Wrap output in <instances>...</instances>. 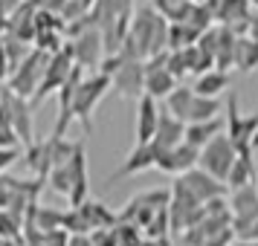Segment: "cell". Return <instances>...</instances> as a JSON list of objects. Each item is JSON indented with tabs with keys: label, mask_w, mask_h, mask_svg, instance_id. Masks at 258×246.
Instances as JSON below:
<instances>
[{
	"label": "cell",
	"mask_w": 258,
	"mask_h": 246,
	"mask_svg": "<svg viewBox=\"0 0 258 246\" xmlns=\"http://www.w3.org/2000/svg\"><path fill=\"white\" fill-rule=\"evenodd\" d=\"M168 29H171V21L160 9H154V3L151 6H140L134 12L128 35H125L122 55L148 61L154 55L165 52L168 49Z\"/></svg>",
	"instance_id": "6da1fadb"
},
{
	"label": "cell",
	"mask_w": 258,
	"mask_h": 246,
	"mask_svg": "<svg viewBox=\"0 0 258 246\" xmlns=\"http://www.w3.org/2000/svg\"><path fill=\"white\" fill-rule=\"evenodd\" d=\"M113 90V78L96 70L93 75L84 72L79 87H76V99H73V110H76V122H82L84 133H93V113L99 102Z\"/></svg>",
	"instance_id": "7a4b0ae2"
},
{
	"label": "cell",
	"mask_w": 258,
	"mask_h": 246,
	"mask_svg": "<svg viewBox=\"0 0 258 246\" xmlns=\"http://www.w3.org/2000/svg\"><path fill=\"white\" fill-rule=\"evenodd\" d=\"M49 58H52V52H47V49H41V47H32L26 52V58L12 70L6 87H9L12 93L24 96V99H32V96L38 93L41 81H44V72H47Z\"/></svg>",
	"instance_id": "3957f363"
},
{
	"label": "cell",
	"mask_w": 258,
	"mask_h": 246,
	"mask_svg": "<svg viewBox=\"0 0 258 246\" xmlns=\"http://www.w3.org/2000/svg\"><path fill=\"white\" fill-rule=\"evenodd\" d=\"M203 211V200L186 186L183 177H174L171 183V200H168V217H171V232L183 234L188 226H195Z\"/></svg>",
	"instance_id": "277c9868"
},
{
	"label": "cell",
	"mask_w": 258,
	"mask_h": 246,
	"mask_svg": "<svg viewBox=\"0 0 258 246\" xmlns=\"http://www.w3.org/2000/svg\"><path fill=\"white\" fill-rule=\"evenodd\" d=\"M235 156H238V145L232 142V136H229V133H218L215 139H209L200 148V162L198 165L203 171H209L212 177H218V180L226 183Z\"/></svg>",
	"instance_id": "5b68a950"
},
{
	"label": "cell",
	"mask_w": 258,
	"mask_h": 246,
	"mask_svg": "<svg viewBox=\"0 0 258 246\" xmlns=\"http://www.w3.org/2000/svg\"><path fill=\"white\" fill-rule=\"evenodd\" d=\"M73 70H76V55H73V44L67 41V47L58 49V52H52V58H49L47 64V72H44V81H41V87H38V93L29 99L32 105H38V102H44L47 96L58 93L64 84L70 81Z\"/></svg>",
	"instance_id": "8992f818"
},
{
	"label": "cell",
	"mask_w": 258,
	"mask_h": 246,
	"mask_svg": "<svg viewBox=\"0 0 258 246\" xmlns=\"http://www.w3.org/2000/svg\"><path fill=\"white\" fill-rule=\"evenodd\" d=\"M70 44H73V55H76V67H82V70H99V64L107 55L102 26L82 29L79 35L70 38Z\"/></svg>",
	"instance_id": "52a82bcc"
},
{
	"label": "cell",
	"mask_w": 258,
	"mask_h": 246,
	"mask_svg": "<svg viewBox=\"0 0 258 246\" xmlns=\"http://www.w3.org/2000/svg\"><path fill=\"white\" fill-rule=\"evenodd\" d=\"M110 78H113V93L119 99L137 102V99L145 96V61L122 55V64L116 67V72Z\"/></svg>",
	"instance_id": "ba28073f"
},
{
	"label": "cell",
	"mask_w": 258,
	"mask_h": 246,
	"mask_svg": "<svg viewBox=\"0 0 258 246\" xmlns=\"http://www.w3.org/2000/svg\"><path fill=\"white\" fill-rule=\"evenodd\" d=\"M177 84H180V78L168 70V49L145 61V93L148 96H154V99H165Z\"/></svg>",
	"instance_id": "9c48e42d"
},
{
	"label": "cell",
	"mask_w": 258,
	"mask_h": 246,
	"mask_svg": "<svg viewBox=\"0 0 258 246\" xmlns=\"http://www.w3.org/2000/svg\"><path fill=\"white\" fill-rule=\"evenodd\" d=\"M229 209H232V223H235V229H238V234H244L258 220V186L255 183L232 188Z\"/></svg>",
	"instance_id": "30bf717a"
},
{
	"label": "cell",
	"mask_w": 258,
	"mask_h": 246,
	"mask_svg": "<svg viewBox=\"0 0 258 246\" xmlns=\"http://www.w3.org/2000/svg\"><path fill=\"white\" fill-rule=\"evenodd\" d=\"M160 153H163V148H160L157 142H134L131 153L122 159L119 171L110 177V183H113V180H122V177H134V174H142V171H151V168H157V162H160Z\"/></svg>",
	"instance_id": "8fae6325"
},
{
	"label": "cell",
	"mask_w": 258,
	"mask_h": 246,
	"mask_svg": "<svg viewBox=\"0 0 258 246\" xmlns=\"http://www.w3.org/2000/svg\"><path fill=\"white\" fill-rule=\"evenodd\" d=\"M198 162H200V148L183 139L180 145H174V148H163L160 162H157V171L177 177V174H186L191 168H198Z\"/></svg>",
	"instance_id": "7c38bea8"
},
{
	"label": "cell",
	"mask_w": 258,
	"mask_h": 246,
	"mask_svg": "<svg viewBox=\"0 0 258 246\" xmlns=\"http://www.w3.org/2000/svg\"><path fill=\"white\" fill-rule=\"evenodd\" d=\"M226 113H229V116H226V133L232 136V142L238 148H249V142H252V136H255V130H258V113L244 116V113L238 110V99H235V96H229Z\"/></svg>",
	"instance_id": "4fadbf2b"
},
{
	"label": "cell",
	"mask_w": 258,
	"mask_h": 246,
	"mask_svg": "<svg viewBox=\"0 0 258 246\" xmlns=\"http://www.w3.org/2000/svg\"><path fill=\"white\" fill-rule=\"evenodd\" d=\"M160 107H157V99L154 96H142L137 99V119H134V142H151L157 136V128H160Z\"/></svg>",
	"instance_id": "5bb4252c"
},
{
	"label": "cell",
	"mask_w": 258,
	"mask_h": 246,
	"mask_svg": "<svg viewBox=\"0 0 258 246\" xmlns=\"http://www.w3.org/2000/svg\"><path fill=\"white\" fill-rule=\"evenodd\" d=\"M3 99H6V105H9L15 130H18L21 142H24V148H26V145H32V142H35V130H32V102H29V99H24V96L12 93L9 87H6Z\"/></svg>",
	"instance_id": "9a60e30c"
},
{
	"label": "cell",
	"mask_w": 258,
	"mask_h": 246,
	"mask_svg": "<svg viewBox=\"0 0 258 246\" xmlns=\"http://www.w3.org/2000/svg\"><path fill=\"white\" fill-rule=\"evenodd\" d=\"M186 180V186L198 194L203 203L206 200H215V197H226V191H229V186L223 183V180H218V177H212L209 171H203V168H191V171H186V174H177Z\"/></svg>",
	"instance_id": "2e32d148"
},
{
	"label": "cell",
	"mask_w": 258,
	"mask_h": 246,
	"mask_svg": "<svg viewBox=\"0 0 258 246\" xmlns=\"http://www.w3.org/2000/svg\"><path fill=\"white\" fill-rule=\"evenodd\" d=\"M249 9H252L249 0H221L218 9H215V24L232 26L238 35H246V24H249V18H252Z\"/></svg>",
	"instance_id": "e0dca14e"
},
{
	"label": "cell",
	"mask_w": 258,
	"mask_h": 246,
	"mask_svg": "<svg viewBox=\"0 0 258 246\" xmlns=\"http://www.w3.org/2000/svg\"><path fill=\"white\" fill-rule=\"evenodd\" d=\"M90 197V174H87V153H84V142H76L73 151V188H70V206H82Z\"/></svg>",
	"instance_id": "ac0fdd59"
},
{
	"label": "cell",
	"mask_w": 258,
	"mask_h": 246,
	"mask_svg": "<svg viewBox=\"0 0 258 246\" xmlns=\"http://www.w3.org/2000/svg\"><path fill=\"white\" fill-rule=\"evenodd\" d=\"M186 139V122L183 119H177L174 113H168L163 110L160 113V128H157V136L151 142H157L160 148H174L180 142Z\"/></svg>",
	"instance_id": "d6986e66"
},
{
	"label": "cell",
	"mask_w": 258,
	"mask_h": 246,
	"mask_svg": "<svg viewBox=\"0 0 258 246\" xmlns=\"http://www.w3.org/2000/svg\"><path fill=\"white\" fill-rule=\"evenodd\" d=\"M252 148H238V156H235L232 168H229V177H226V186L229 191L241 186H249L255 183V165H252Z\"/></svg>",
	"instance_id": "ffe728a7"
},
{
	"label": "cell",
	"mask_w": 258,
	"mask_h": 246,
	"mask_svg": "<svg viewBox=\"0 0 258 246\" xmlns=\"http://www.w3.org/2000/svg\"><path fill=\"white\" fill-rule=\"evenodd\" d=\"M229 81H232L229 78V70H218L215 67V70H206V72H200V75H195V84L191 87L200 96H215L218 99L223 90H229Z\"/></svg>",
	"instance_id": "44dd1931"
},
{
	"label": "cell",
	"mask_w": 258,
	"mask_h": 246,
	"mask_svg": "<svg viewBox=\"0 0 258 246\" xmlns=\"http://www.w3.org/2000/svg\"><path fill=\"white\" fill-rule=\"evenodd\" d=\"M79 209L84 211V217L90 223V229H110V226H116L119 223V214L116 211H110L105 203H99V200H84Z\"/></svg>",
	"instance_id": "7402d4cb"
},
{
	"label": "cell",
	"mask_w": 258,
	"mask_h": 246,
	"mask_svg": "<svg viewBox=\"0 0 258 246\" xmlns=\"http://www.w3.org/2000/svg\"><path fill=\"white\" fill-rule=\"evenodd\" d=\"M195 87H186V84H177L171 93L165 96V110L174 113L177 119L188 122V110H191V102H195Z\"/></svg>",
	"instance_id": "603a6c76"
},
{
	"label": "cell",
	"mask_w": 258,
	"mask_h": 246,
	"mask_svg": "<svg viewBox=\"0 0 258 246\" xmlns=\"http://www.w3.org/2000/svg\"><path fill=\"white\" fill-rule=\"evenodd\" d=\"M218 133H223L221 116L206 119V122H191V125H186V142L198 145V148H203V145H206L209 139H215Z\"/></svg>",
	"instance_id": "cb8c5ba5"
},
{
	"label": "cell",
	"mask_w": 258,
	"mask_h": 246,
	"mask_svg": "<svg viewBox=\"0 0 258 246\" xmlns=\"http://www.w3.org/2000/svg\"><path fill=\"white\" fill-rule=\"evenodd\" d=\"M258 67V41L249 35L238 38V47H235V70L238 72H249Z\"/></svg>",
	"instance_id": "d4e9b609"
},
{
	"label": "cell",
	"mask_w": 258,
	"mask_h": 246,
	"mask_svg": "<svg viewBox=\"0 0 258 246\" xmlns=\"http://www.w3.org/2000/svg\"><path fill=\"white\" fill-rule=\"evenodd\" d=\"M203 35L198 26L183 24V21H171V29H168V49H183L198 44V38Z\"/></svg>",
	"instance_id": "484cf974"
},
{
	"label": "cell",
	"mask_w": 258,
	"mask_h": 246,
	"mask_svg": "<svg viewBox=\"0 0 258 246\" xmlns=\"http://www.w3.org/2000/svg\"><path fill=\"white\" fill-rule=\"evenodd\" d=\"M221 113V99H215V96H200L195 93V102H191V110H188V122H206V119H215Z\"/></svg>",
	"instance_id": "4316f807"
},
{
	"label": "cell",
	"mask_w": 258,
	"mask_h": 246,
	"mask_svg": "<svg viewBox=\"0 0 258 246\" xmlns=\"http://www.w3.org/2000/svg\"><path fill=\"white\" fill-rule=\"evenodd\" d=\"M0 145H6V148H21L24 145L21 136H18V130H15V122H12V113H9L6 99H0Z\"/></svg>",
	"instance_id": "83f0119b"
},
{
	"label": "cell",
	"mask_w": 258,
	"mask_h": 246,
	"mask_svg": "<svg viewBox=\"0 0 258 246\" xmlns=\"http://www.w3.org/2000/svg\"><path fill=\"white\" fill-rule=\"evenodd\" d=\"M64 229L70 234L76 232H93L90 229V223H87V217H84V211L79 209V206H70V209L64 211Z\"/></svg>",
	"instance_id": "f1b7e54d"
},
{
	"label": "cell",
	"mask_w": 258,
	"mask_h": 246,
	"mask_svg": "<svg viewBox=\"0 0 258 246\" xmlns=\"http://www.w3.org/2000/svg\"><path fill=\"white\" fill-rule=\"evenodd\" d=\"M151 3H154V9H160L168 21H174L177 15L183 12V6H186L188 0H151Z\"/></svg>",
	"instance_id": "f546056e"
},
{
	"label": "cell",
	"mask_w": 258,
	"mask_h": 246,
	"mask_svg": "<svg viewBox=\"0 0 258 246\" xmlns=\"http://www.w3.org/2000/svg\"><path fill=\"white\" fill-rule=\"evenodd\" d=\"M18 159H24V151H21V148H6V145H0V174L9 171Z\"/></svg>",
	"instance_id": "4dcf8cb0"
},
{
	"label": "cell",
	"mask_w": 258,
	"mask_h": 246,
	"mask_svg": "<svg viewBox=\"0 0 258 246\" xmlns=\"http://www.w3.org/2000/svg\"><path fill=\"white\" fill-rule=\"evenodd\" d=\"M93 243L96 246H119V234H116V226L110 229H93Z\"/></svg>",
	"instance_id": "1f68e13d"
},
{
	"label": "cell",
	"mask_w": 258,
	"mask_h": 246,
	"mask_svg": "<svg viewBox=\"0 0 258 246\" xmlns=\"http://www.w3.org/2000/svg\"><path fill=\"white\" fill-rule=\"evenodd\" d=\"M12 75V61H9V52H6V44L0 38V81H9Z\"/></svg>",
	"instance_id": "d6a6232c"
},
{
	"label": "cell",
	"mask_w": 258,
	"mask_h": 246,
	"mask_svg": "<svg viewBox=\"0 0 258 246\" xmlns=\"http://www.w3.org/2000/svg\"><path fill=\"white\" fill-rule=\"evenodd\" d=\"M67 246H96V243H93V234L90 232H76V234H70Z\"/></svg>",
	"instance_id": "836d02e7"
},
{
	"label": "cell",
	"mask_w": 258,
	"mask_h": 246,
	"mask_svg": "<svg viewBox=\"0 0 258 246\" xmlns=\"http://www.w3.org/2000/svg\"><path fill=\"white\" fill-rule=\"evenodd\" d=\"M246 35L258 41V18H249V24H246Z\"/></svg>",
	"instance_id": "e575fe53"
},
{
	"label": "cell",
	"mask_w": 258,
	"mask_h": 246,
	"mask_svg": "<svg viewBox=\"0 0 258 246\" xmlns=\"http://www.w3.org/2000/svg\"><path fill=\"white\" fill-rule=\"evenodd\" d=\"M249 148H252V151H258V130H255V136H252V142H249Z\"/></svg>",
	"instance_id": "d590c367"
},
{
	"label": "cell",
	"mask_w": 258,
	"mask_h": 246,
	"mask_svg": "<svg viewBox=\"0 0 258 246\" xmlns=\"http://www.w3.org/2000/svg\"><path fill=\"white\" fill-rule=\"evenodd\" d=\"M255 186H258V165H255Z\"/></svg>",
	"instance_id": "8d00e7d4"
},
{
	"label": "cell",
	"mask_w": 258,
	"mask_h": 246,
	"mask_svg": "<svg viewBox=\"0 0 258 246\" xmlns=\"http://www.w3.org/2000/svg\"><path fill=\"white\" fill-rule=\"evenodd\" d=\"M249 3H252V6H255V9H258V0H249Z\"/></svg>",
	"instance_id": "74e56055"
},
{
	"label": "cell",
	"mask_w": 258,
	"mask_h": 246,
	"mask_svg": "<svg viewBox=\"0 0 258 246\" xmlns=\"http://www.w3.org/2000/svg\"><path fill=\"white\" fill-rule=\"evenodd\" d=\"M195 3H206V0H195Z\"/></svg>",
	"instance_id": "f35d334b"
}]
</instances>
